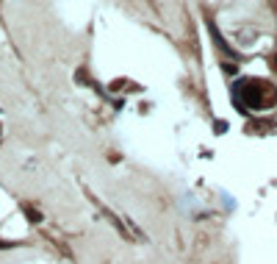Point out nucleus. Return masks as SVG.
<instances>
[{"instance_id":"nucleus-1","label":"nucleus","mask_w":277,"mask_h":264,"mask_svg":"<svg viewBox=\"0 0 277 264\" xmlns=\"http://www.w3.org/2000/svg\"><path fill=\"white\" fill-rule=\"evenodd\" d=\"M233 101L241 111L263 109L269 101H274V89H272V84H261V81H241V84H235Z\"/></svg>"},{"instance_id":"nucleus-2","label":"nucleus","mask_w":277,"mask_h":264,"mask_svg":"<svg viewBox=\"0 0 277 264\" xmlns=\"http://www.w3.org/2000/svg\"><path fill=\"white\" fill-rule=\"evenodd\" d=\"M25 211H28V217H31V222H39V220H42V214H36L33 209H28V206H25Z\"/></svg>"},{"instance_id":"nucleus-3","label":"nucleus","mask_w":277,"mask_h":264,"mask_svg":"<svg viewBox=\"0 0 277 264\" xmlns=\"http://www.w3.org/2000/svg\"><path fill=\"white\" fill-rule=\"evenodd\" d=\"M0 248H9V242H0Z\"/></svg>"},{"instance_id":"nucleus-4","label":"nucleus","mask_w":277,"mask_h":264,"mask_svg":"<svg viewBox=\"0 0 277 264\" xmlns=\"http://www.w3.org/2000/svg\"><path fill=\"white\" fill-rule=\"evenodd\" d=\"M274 70H277V56H274Z\"/></svg>"}]
</instances>
